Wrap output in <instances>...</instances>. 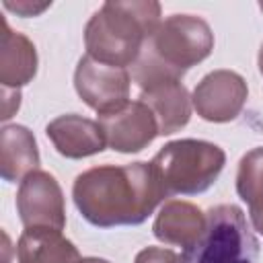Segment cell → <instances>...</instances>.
Returning a JSON list of instances; mask_svg holds the SVG:
<instances>
[{
    "instance_id": "cell-10",
    "label": "cell",
    "mask_w": 263,
    "mask_h": 263,
    "mask_svg": "<svg viewBox=\"0 0 263 263\" xmlns=\"http://www.w3.org/2000/svg\"><path fill=\"white\" fill-rule=\"evenodd\" d=\"M99 125L107 146L121 154H136L160 136L152 111L142 101H127L123 107L99 115Z\"/></svg>"
},
{
    "instance_id": "cell-13",
    "label": "cell",
    "mask_w": 263,
    "mask_h": 263,
    "mask_svg": "<svg viewBox=\"0 0 263 263\" xmlns=\"http://www.w3.org/2000/svg\"><path fill=\"white\" fill-rule=\"evenodd\" d=\"M37 49L33 41L12 31L6 18H2V37H0V82L4 88L18 90L29 84L37 74Z\"/></svg>"
},
{
    "instance_id": "cell-6",
    "label": "cell",
    "mask_w": 263,
    "mask_h": 263,
    "mask_svg": "<svg viewBox=\"0 0 263 263\" xmlns=\"http://www.w3.org/2000/svg\"><path fill=\"white\" fill-rule=\"evenodd\" d=\"M134 80L140 86L142 101L154 115L160 136H171L185 127L191 119V97L181 82V76L156 66L140 55L134 64Z\"/></svg>"
},
{
    "instance_id": "cell-8",
    "label": "cell",
    "mask_w": 263,
    "mask_h": 263,
    "mask_svg": "<svg viewBox=\"0 0 263 263\" xmlns=\"http://www.w3.org/2000/svg\"><path fill=\"white\" fill-rule=\"evenodd\" d=\"M16 212L25 228L64 230L66 203L58 179L39 168L27 175L16 191Z\"/></svg>"
},
{
    "instance_id": "cell-11",
    "label": "cell",
    "mask_w": 263,
    "mask_h": 263,
    "mask_svg": "<svg viewBox=\"0 0 263 263\" xmlns=\"http://www.w3.org/2000/svg\"><path fill=\"white\" fill-rule=\"evenodd\" d=\"M45 136L62 156L72 160L99 154L107 146L99 121L76 113H66L51 119L45 125Z\"/></svg>"
},
{
    "instance_id": "cell-22",
    "label": "cell",
    "mask_w": 263,
    "mask_h": 263,
    "mask_svg": "<svg viewBox=\"0 0 263 263\" xmlns=\"http://www.w3.org/2000/svg\"><path fill=\"white\" fill-rule=\"evenodd\" d=\"M259 10H261V12H263V2H259Z\"/></svg>"
},
{
    "instance_id": "cell-18",
    "label": "cell",
    "mask_w": 263,
    "mask_h": 263,
    "mask_svg": "<svg viewBox=\"0 0 263 263\" xmlns=\"http://www.w3.org/2000/svg\"><path fill=\"white\" fill-rule=\"evenodd\" d=\"M4 6H6L8 10L21 14V16H37V14H41L45 8H49L51 2H43V4H33V2H16V4H14V2H4Z\"/></svg>"
},
{
    "instance_id": "cell-17",
    "label": "cell",
    "mask_w": 263,
    "mask_h": 263,
    "mask_svg": "<svg viewBox=\"0 0 263 263\" xmlns=\"http://www.w3.org/2000/svg\"><path fill=\"white\" fill-rule=\"evenodd\" d=\"M134 263H179V255L171 249L146 247L136 255Z\"/></svg>"
},
{
    "instance_id": "cell-12",
    "label": "cell",
    "mask_w": 263,
    "mask_h": 263,
    "mask_svg": "<svg viewBox=\"0 0 263 263\" xmlns=\"http://www.w3.org/2000/svg\"><path fill=\"white\" fill-rule=\"evenodd\" d=\"M205 224L208 216L195 203L183 199H168L156 214L152 232L164 245L187 249L203 234Z\"/></svg>"
},
{
    "instance_id": "cell-9",
    "label": "cell",
    "mask_w": 263,
    "mask_h": 263,
    "mask_svg": "<svg viewBox=\"0 0 263 263\" xmlns=\"http://www.w3.org/2000/svg\"><path fill=\"white\" fill-rule=\"evenodd\" d=\"M247 80L234 70L208 72L191 95L195 113L210 123H228L236 119L247 103Z\"/></svg>"
},
{
    "instance_id": "cell-1",
    "label": "cell",
    "mask_w": 263,
    "mask_h": 263,
    "mask_svg": "<svg viewBox=\"0 0 263 263\" xmlns=\"http://www.w3.org/2000/svg\"><path fill=\"white\" fill-rule=\"evenodd\" d=\"M168 197L150 162L101 164L80 173L72 199L80 216L99 228L138 226Z\"/></svg>"
},
{
    "instance_id": "cell-7",
    "label": "cell",
    "mask_w": 263,
    "mask_h": 263,
    "mask_svg": "<svg viewBox=\"0 0 263 263\" xmlns=\"http://www.w3.org/2000/svg\"><path fill=\"white\" fill-rule=\"evenodd\" d=\"M129 72L82 55L74 70V88L82 103L99 115L123 107L129 101Z\"/></svg>"
},
{
    "instance_id": "cell-21",
    "label": "cell",
    "mask_w": 263,
    "mask_h": 263,
    "mask_svg": "<svg viewBox=\"0 0 263 263\" xmlns=\"http://www.w3.org/2000/svg\"><path fill=\"white\" fill-rule=\"evenodd\" d=\"M257 66H259V72H261V76H263V43H261V47H259V55H257Z\"/></svg>"
},
{
    "instance_id": "cell-19",
    "label": "cell",
    "mask_w": 263,
    "mask_h": 263,
    "mask_svg": "<svg viewBox=\"0 0 263 263\" xmlns=\"http://www.w3.org/2000/svg\"><path fill=\"white\" fill-rule=\"evenodd\" d=\"M21 107V92L12 88H4V109H2V121L10 119Z\"/></svg>"
},
{
    "instance_id": "cell-2",
    "label": "cell",
    "mask_w": 263,
    "mask_h": 263,
    "mask_svg": "<svg viewBox=\"0 0 263 263\" xmlns=\"http://www.w3.org/2000/svg\"><path fill=\"white\" fill-rule=\"evenodd\" d=\"M160 23L154 0H109L84 27L86 55L107 66H134Z\"/></svg>"
},
{
    "instance_id": "cell-16",
    "label": "cell",
    "mask_w": 263,
    "mask_h": 263,
    "mask_svg": "<svg viewBox=\"0 0 263 263\" xmlns=\"http://www.w3.org/2000/svg\"><path fill=\"white\" fill-rule=\"evenodd\" d=\"M236 193L249 208L253 230L263 236V146L249 150L236 171Z\"/></svg>"
},
{
    "instance_id": "cell-20",
    "label": "cell",
    "mask_w": 263,
    "mask_h": 263,
    "mask_svg": "<svg viewBox=\"0 0 263 263\" xmlns=\"http://www.w3.org/2000/svg\"><path fill=\"white\" fill-rule=\"evenodd\" d=\"M80 263H109L107 259H99V257H82Z\"/></svg>"
},
{
    "instance_id": "cell-5",
    "label": "cell",
    "mask_w": 263,
    "mask_h": 263,
    "mask_svg": "<svg viewBox=\"0 0 263 263\" xmlns=\"http://www.w3.org/2000/svg\"><path fill=\"white\" fill-rule=\"evenodd\" d=\"M214 49L212 27L193 14L166 16L144 47L146 60L183 76L189 68L203 62Z\"/></svg>"
},
{
    "instance_id": "cell-15",
    "label": "cell",
    "mask_w": 263,
    "mask_h": 263,
    "mask_svg": "<svg viewBox=\"0 0 263 263\" xmlns=\"http://www.w3.org/2000/svg\"><path fill=\"white\" fill-rule=\"evenodd\" d=\"M80 253L62 230L25 228L16 242L18 263H80Z\"/></svg>"
},
{
    "instance_id": "cell-3",
    "label": "cell",
    "mask_w": 263,
    "mask_h": 263,
    "mask_svg": "<svg viewBox=\"0 0 263 263\" xmlns=\"http://www.w3.org/2000/svg\"><path fill=\"white\" fill-rule=\"evenodd\" d=\"M166 195H197L208 191L226 164V152L205 140H173L150 162Z\"/></svg>"
},
{
    "instance_id": "cell-14",
    "label": "cell",
    "mask_w": 263,
    "mask_h": 263,
    "mask_svg": "<svg viewBox=\"0 0 263 263\" xmlns=\"http://www.w3.org/2000/svg\"><path fill=\"white\" fill-rule=\"evenodd\" d=\"M39 148L33 132L10 123L0 129V175L6 183L23 181L39 166Z\"/></svg>"
},
{
    "instance_id": "cell-4",
    "label": "cell",
    "mask_w": 263,
    "mask_h": 263,
    "mask_svg": "<svg viewBox=\"0 0 263 263\" xmlns=\"http://www.w3.org/2000/svg\"><path fill=\"white\" fill-rule=\"evenodd\" d=\"M203 234L183 251L179 263H259V240L234 203L214 205Z\"/></svg>"
}]
</instances>
